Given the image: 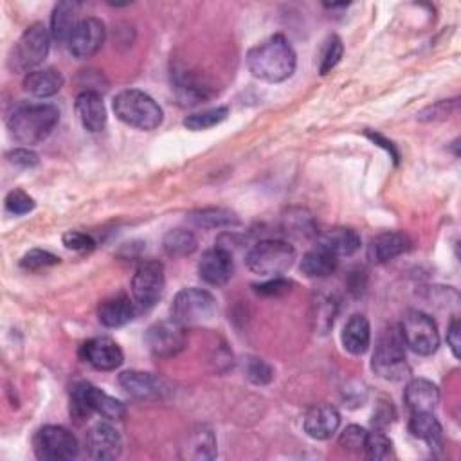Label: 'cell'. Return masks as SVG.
<instances>
[{
  "label": "cell",
  "instance_id": "cell-35",
  "mask_svg": "<svg viewBox=\"0 0 461 461\" xmlns=\"http://www.w3.org/2000/svg\"><path fill=\"white\" fill-rule=\"evenodd\" d=\"M243 373L256 386H267L274 380V368L260 357H245Z\"/></svg>",
  "mask_w": 461,
  "mask_h": 461
},
{
  "label": "cell",
  "instance_id": "cell-24",
  "mask_svg": "<svg viewBox=\"0 0 461 461\" xmlns=\"http://www.w3.org/2000/svg\"><path fill=\"white\" fill-rule=\"evenodd\" d=\"M337 312H339V301L334 294L316 292L312 297V304H311L312 330L316 334L327 335L334 327Z\"/></svg>",
  "mask_w": 461,
  "mask_h": 461
},
{
  "label": "cell",
  "instance_id": "cell-9",
  "mask_svg": "<svg viewBox=\"0 0 461 461\" xmlns=\"http://www.w3.org/2000/svg\"><path fill=\"white\" fill-rule=\"evenodd\" d=\"M35 454L42 461H67L78 456L80 445L76 436L62 426H45L33 440Z\"/></svg>",
  "mask_w": 461,
  "mask_h": 461
},
{
  "label": "cell",
  "instance_id": "cell-22",
  "mask_svg": "<svg viewBox=\"0 0 461 461\" xmlns=\"http://www.w3.org/2000/svg\"><path fill=\"white\" fill-rule=\"evenodd\" d=\"M403 402L411 413H433L440 403V389L427 379H413L405 386Z\"/></svg>",
  "mask_w": 461,
  "mask_h": 461
},
{
  "label": "cell",
  "instance_id": "cell-8",
  "mask_svg": "<svg viewBox=\"0 0 461 461\" xmlns=\"http://www.w3.org/2000/svg\"><path fill=\"white\" fill-rule=\"evenodd\" d=\"M217 314V297L206 288H182L172 304V319L181 327H198Z\"/></svg>",
  "mask_w": 461,
  "mask_h": 461
},
{
  "label": "cell",
  "instance_id": "cell-32",
  "mask_svg": "<svg viewBox=\"0 0 461 461\" xmlns=\"http://www.w3.org/2000/svg\"><path fill=\"white\" fill-rule=\"evenodd\" d=\"M165 252L172 258H182V256H189L196 250L198 242L196 236L188 229H173L168 231L163 240Z\"/></svg>",
  "mask_w": 461,
  "mask_h": 461
},
{
  "label": "cell",
  "instance_id": "cell-23",
  "mask_svg": "<svg viewBox=\"0 0 461 461\" xmlns=\"http://www.w3.org/2000/svg\"><path fill=\"white\" fill-rule=\"evenodd\" d=\"M341 341L344 350L350 351L351 355L366 353L372 344V327L368 318L363 314L351 316L342 328Z\"/></svg>",
  "mask_w": 461,
  "mask_h": 461
},
{
  "label": "cell",
  "instance_id": "cell-38",
  "mask_svg": "<svg viewBox=\"0 0 461 461\" xmlns=\"http://www.w3.org/2000/svg\"><path fill=\"white\" fill-rule=\"evenodd\" d=\"M391 440L386 436L382 431H373L368 433L366 436V445H365V454L368 459H386L391 454Z\"/></svg>",
  "mask_w": 461,
  "mask_h": 461
},
{
  "label": "cell",
  "instance_id": "cell-46",
  "mask_svg": "<svg viewBox=\"0 0 461 461\" xmlns=\"http://www.w3.org/2000/svg\"><path fill=\"white\" fill-rule=\"evenodd\" d=\"M447 344L452 351V355L456 358H459V346H461V339H459V321L454 318L449 325V330H447Z\"/></svg>",
  "mask_w": 461,
  "mask_h": 461
},
{
  "label": "cell",
  "instance_id": "cell-12",
  "mask_svg": "<svg viewBox=\"0 0 461 461\" xmlns=\"http://www.w3.org/2000/svg\"><path fill=\"white\" fill-rule=\"evenodd\" d=\"M146 346L159 358H168L177 355L186 346V328L179 323L172 321H159L151 325L146 332Z\"/></svg>",
  "mask_w": 461,
  "mask_h": 461
},
{
  "label": "cell",
  "instance_id": "cell-36",
  "mask_svg": "<svg viewBox=\"0 0 461 461\" xmlns=\"http://www.w3.org/2000/svg\"><path fill=\"white\" fill-rule=\"evenodd\" d=\"M60 264V258L57 254L43 250V249H33L24 254V258L20 260V267L26 271H43L49 267H55Z\"/></svg>",
  "mask_w": 461,
  "mask_h": 461
},
{
  "label": "cell",
  "instance_id": "cell-19",
  "mask_svg": "<svg viewBox=\"0 0 461 461\" xmlns=\"http://www.w3.org/2000/svg\"><path fill=\"white\" fill-rule=\"evenodd\" d=\"M303 427L312 440H328L339 431L341 415L334 405L319 403L304 415Z\"/></svg>",
  "mask_w": 461,
  "mask_h": 461
},
{
  "label": "cell",
  "instance_id": "cell-25",
  "mask_svg": "<svg viewBox=\"0 0 461 461\" xmlns=\"http://www.w3.org/2000/svg\"><path fill=\"white\" fill-rule=\"evenodd\" d=\"M64 74L53 67L36 69L24 78V90L35 97H50L62 90Z\"/></svg>",
  "mask_w": 461,
  "mask_h": 461
},
{
  "label": "cell",
  "instance_id": "cell-11",
  "mask_svg": "<svg viewBox=\"0 0 461 461\" xmlns=\"http://www.w3.org/2000/svg\"><path fill=\"white\" fill-rule=\"evenodd\" d=\"M165 290V265L158 260L139 264L132 278V296L141 309H151Z\"/></svg>",
  "mask_w": 461,
  "mask_h": 461
},
{
  "label": "cell",
  "instance_id": "cell-1",
  "mask_svg": "<svg viewBox=\"0 0 461 461\" xmlns=\"http://www.w3.org/2000/svg\"><path fill=\"white\" fill-rule=\"evenodd\" d=\"M296 50L283 35H274L247 53V67L254 78L281 83L296 73Z\"/></svg>",
  "mask_w": 461,
  "mask_h": 461
},
{
  "label": "cell",
  "instance_id": "cell-4",
  "mask_svg": "<svg viewBox=\"0 0 461 461\" xmlns=\"http://www.w3.org/2000/svg\"><path fill=\"white\" fill-rule=\"evenodd\" d=\"M372 368L386 380H400L409 373L405 363V341L400 325H389L380 332L372 358Z\"/></svg>",
  "mask_w": 461,
  "mask_h": 461
},
{
  "label": "cell",
  "instance_id": "cell-45",
  "mask_svg": "<svg viewBox=\"0 0 461 461\" xmlns=\"http://www.w3.org/2000/svg\"><path fill=\"white\" fill-rule=\"evenodd\" d=\"M457 109V99H450V101H440V104L426 109L419 119L420 121H440V119H445L449 118L450 111H456Z\"/></svg>",
  "mask_w": 461,
  "mask_h": 461
},
{
  "label": "cell",
  "instance_id": "cell-37",
  "mask_svg": "<svg viewBox=\"0 0 461 461\" xmlns=\"http://www.w3.org/2000/svg\"><path fill=\"white\" fill-rule=\"evenodd\" d=\"M344 53V45L342 40L337 35H332L323 49V55H321V65H319V73L325 76L328 74L342 58Z\"/></svg>",
  "mask_w": 461,
  "mask_h": 461
},
{
  "label": "cell",
  "instance_id": "cell-34",
  "mask_svg": "<svg viewBox=\"0 0 461 461\" xmlns=\"http://www.w3.org/2000/svg\"><path fill=\"white\" fill-rule=\"evenodd\" d=\"M229 116V109L227 107H217V109H208L202 112H195L191 116H188L184 119V127L188 130L193 132H202V130H210L220 123H224Z\"/></svg>",
  "mask_w": 461,
  "mask_h": 461
},
{
  "label": "cell",
  "instance_id": "cell-21",
  "mask_svg": "<svg viewBox=\"0 0 461 461\" xmlns=\"http://www.w3.org/2000/svg\"><path fill=\"white\" fill-rule=\"evenodd\" d=\"M76 114L88 132H101L107 127V109L104 97L96 90H83L76 97Z\"/></svg>",
  "mask_w": 461,
  "mask_h": 461
},
{
  "label": "cell",
  "instance_id": "cell-39",
  "mask_svg": "<svg viewBox=\"0 0 461 461\" xmlns=\"http://www.w3.org/2000/svg\"><path fill=\"white\" fill-rule=\"evenodd\" d=\"M35 206H36V204H35L33 196H29L22 189H13L6 196V211L15 215V217H22V215L31 213L35 210Z\"/></svg>",
  "mask_w": 461,
  "mask_h": 461
},
{
  "label": "cell",
  "instance_id": "cell-10",
  "mask_svg": "<svg viewBox=\"0 0 461 461\" xmlns=\"http://www.w3.org/2000/svg\"><path fill=\"white\" fill-rule=\"evenodd\" d=\"M405 346L419 355H433L440 346L438 327L431 316L420 311H407L400 325Z\"/></svg>",
  "mask_w": 461,
  "mask_h": 461
},
{
  "label": "cell",
  "instance_id": "cell-44",
  "mask_svg": "<svg viewBox=\"0 0 461 461\" xmlns=\"http://www.w3.org/2000/svg\"><path fill=\"white\" fill-rule=\"evenodd\" d=\"M64 245L69 250H76V252H90L96 247V240L81 231H67L64 234Z\"/></svg>",
  "mask_w": 461,
  "mask_h": 461
},
{
  "label": "cell",
  "instance_id": "cell-7",
  "mask_svg": "<svg viewBox=\"0 0 461 461\" xmlns=\"http://www.w3.org/2000/svg\"><path fill=\"white\" fill-rule=\"evenodd\" d=\"M50 38L53 36H50V31L43 24H31L13 45L8 58V67L13 73H33L47 58Z\"/></svg>",
  "mask_w": 461,
  "mask_h": 461
},
{
  "label": "cell",
  "instance_id": "cell-16",
  "mask_svg": "<svg viewBox=\"0 0 461 461\" xmlns=\"http://www.w3.org/2000/svg\"><path fill=\"white\" fill-rule=\"evenodd\" d=\"M87 449L94 459H116L121 456L123 440L111 424L99 422L87 433Z\"/></svg>",
  "mask_w": 461,
  "mask_h": 461
},
{
  "label": "cell",
  "instance_id": "cell-31",
  "mask_svg": "<svg viewBox=\"0 0 461 461\" xmlns=\"http://www.w3.org/2000/svg\"><path fill=\"white\" fill-rule=\"evenodd\" d=\"M409 433L419 440H424L429 447L442 445L443 429L433 413H413L411 420H409Z\"/></svg>",
  "mask_w": 461,
  "mask_h": 461
},
{
  "label": "cell",
  "instance_id": "cell-20",
  "mask_svg": "<svg viewBox=\"0 0 461 461\" xmlns=\"http://www.w3.org/2000/svg\"><path fill=\"white\" fill-rule=\"evenodd\" d=\"M119 386L139 400H159L166 393V384L153 373L128 370L119 375Z\"/></svg>",
  "mask_w": 461,
  "mask_h": 461
},
{
  "label": "cell",
  "instance_id": "cell-6",
  "mask_svg": "<svg viewBox=\"0 0 461 461\" xmlns=\"http://www.w3.org/2000/svg\"><path fill=\"white\" fill-rule=\"evenodd\" d=\"M296 260V249L285 240H262L247 252V267L262 278H276L287 273Z\"/></svg>",
  "mask_w": 461,
  "mask_h": 461
},
{
  "label": "cell",
  "instance_id": "cell-3",
  "mask_svg": "<svg viewBox=\"0 0 461 461\" xmlns=\"http://www.w3.org/2000/svg\"><path fill=\"white\" fill-rule=\"evenodd\" d=\"M112 109L119 121L144 132L159 128L165 119L158 101L139 88L121 90L112 101Z\"/></svg>",
  "mask_w": 461,
  "mask_h": 461
},
{
  "label": "cell",
  "instance_id": "cell-18",
  "mask_svg": "<svg viewBox=\"0 0 461 461\" xmlns=\"http://www.w3.org/2000/svg\"><path fill=\"white\" fill-rule=\"evenodd\" d=\"M135 314H137V303L123 292L104 299L97 306V319L107 328L125 327L135 318Z\"/></svg>",
  "mask_w": 461,
  "mask_h": 461
},
{
  "label": "cell",
  "instance_id": "cell-47",
  "mask_svg": "<svg viewBox=\"0 0 461 461\" xmlns=\"http://www.w3.org/2000/svg\"><path fill=\"white\" fill-rule=\"evenodd\" d=\"M375 144H380V146H384L389 153H391V158L395 159V163H398V151L395 150V146H393V142L391 141H388V139H384L380 134H373V132H368L366 134Z\"/></svg>",
  "mask_w": 461,
  "mask_h": 461
},
{
  "label": "cell",
  "instance_id": "cell-2",
  "mask_svg": "<svg viewBox=\"0 0 461 461\" xmlns=\"http://www.w3.org/2000/svg\"><path fill=\"white\" fill-rule=\"evenodd\" d=\"M60 121V112L53 105H26L17 109L8 119L10 135L26 146L45 141Z\"/></svg>",
  "mask_w": 461,
  "mask_h": 461
},
{
  "label": "cell",
  "instance_id": "cell-13",
  "mask_svg": "<svg viewBox=\"0 0 461 461\" xmlns=\"http://www.w3.org/2000/svg\"><path fill=\"white\" fill-rule=\"evenodd\" d=\"M107 40V27L96 17L81 19L78 27L74 29L73 36L69 38V50L71 55L78 60H85L94 57L97 50L104 47Z\"/></svg>",
  "mask_w": 461,
  "mask_h": 461
},
{
  "label": "cell",
  "instance_id": "cell-29",
  "mask_svg": "<svg viewBox=\"0 0 461 461\" xmlns=\"http://www.w3.org/2000/svg\"><path fill=\"white\" fill-rule=\"evenodd\" d=\"M188 222L202 229H224V227L240 226L238 215L226 208H204V210L191 211L188 215Z\"/></svg>",
  "mask_w": 461,
  "mask_h": 461
},
{
  "label": "cell",
  "instance_id": "cell-27",
  "mask_svg": "<svg viewBox=\"0 0 461 461\" xmlns=\"http://www.w3.org/2000/svg\"><path fill=\"white\" fill-rule=\"evenodd\" d=\"M78 13V3H58L53 10V15H50V36L57 42H69V38L80 24Z\"/></svg>",
  "mask_w": 461,
  "mask_h": 461
},
{
  "label": "cell",
  "instance_id": "cell-5",
  "mask_svg": "<svg viewBox=\"0 0 461 461\" xmlns=\"http://www.w3.org/2000/svg\"><path fill=\"white\" fill-rule=\"evenodd\" d=\"M92 413H97L107 420H121L127 415V407L118 398L101 391L99 388L80 382L71 395V415L76 422L88 420Z\"/></svg>",
  "mask_w": 461,
  "mask_h": 461
},
{
  "label": "cell",
  "instance_id": "cell-42",
  "mask_svg": "<svg viewBox=\"0 0 461 461\" xmlns=\"http://www.w3.org/2000/svg\"><path fill=\"white\" fill-rule=\"evenodd\" d=\"M297 215H294L290 211L288 217H285L287 224L285 227L290 231V233H296V234H303V236H309V234H314L316 233V227H314V222H312V217L306 215V211H296Z\"/></svg>",
  "mask_w": 461,
  "mask_h": 461
},
{
  "label": "cell",
  "instance_id": "cell-33",
  "mask_svg": "<svg viewBox=\"0 0 461 461\" xmlns=\"http://www.w3.org/2000/svg\"><path fill=\"white\" fill-rule=\"evenodd\" d=\"M175 92L182 105H196V104H200V101L208 99L211 96L210 87L195 81L189 76H177Z\"/></svg>",
  "mask_w": 461,
  "mask_h": 461
},
{
  "label": "cell",
  "instance_id": "cell-40",
  "mask_svg": "<svg viewBox=\"0 0 461 461\" xmlns=\"http://www.w3.org/2000/svg\"><path fill=\"white\" fill-rule=\"evenodd\" d=\"M366 436H368V431L363 429L361 426H348V427L341 433L339 445H341L344 450H350V452H361V450H365Z\"/></svg>",
  "mask_w": 461,
  "mask_h": 461
},
{
  "label": "cell",
  "instance_id": "cell-28",
  "mask_svg": "<svg viewBox=\"0 0 461 461\" xmlns=\"http://www.w3.org/2000/svg\"><path fill=\"white\" fill-rule=\"evenodd\" d=\"M337 264L339 260L335 254L318 245L316 249L309 250L303 256L299 269L306 278H327L332 273H335Z\"/></svg>",
  "mask_w": 461,
  "mask_h": 461
},
{
  "label": "cell",
  "instance_id": "cell-14",
  "mask_svg": "<svg viewBox=\"0 0 461 461\" xmlns=\"http://www.w3.org/2000/svg\"><path fill=\"white\" fill-rule=\"evenodd\" d=\"M81 358L99 372H114L123 365L125 355L116 341L109 337H94L83 342Z\"/></svg>",
  "mask_w": 461,
  "mask_h": 461
},
{
  "label": "cell",
  "instance_id": "cell-30",
  "mask_svg": "<svg viewBox=\"0 0 461 461\" xmlns=\"http://www.w3.org/2000/svg\"><path fill=\"white\" fill-rule=\"evenodd\" d=\"M182 450H184L182 456L189 459H196V461L213 459L217 456L215 434L206 427H198L188 436V443L186 447H182Z\"/></svg>",
  "mask_w": 461,
  "mask_h": 461
},
{
  "label": "cell",
  "instance_id": "cell-41",
  "mask_svg": "<svg viewBox=\"0 0 461 461\" xmlns=\"http://www.w3.org/2000/svg\"><path fill=\"white\" fill-rule=\"evenodd\" d=\"M294 283L290 280H285L281 276H276V278H269L267 281L264 283H258V285H252L254 292L258 296H264V297H280V296H285L292 290Z\"/></svg>",
  "mask_w": 461,
  "mask_h": 461
},
{
  "label": "cell",
  "instance_id": "cell-43",
  "mask_svg": "<svg viewBox=\"0 0 461 461\" xmlns=\"http://www.w3.org/2000/svg\"><path fill=\"white\" fill-rule=\"evenodd\" d=\"M8 161L17 166V168H22V170H29V168H35L38 163H40V158L38 153L29 150L27 146L24 148H15L12 151H8Z\"/></svg>",
  "mask_w": 461,
  "mask_h": 461
},
{
  "label": "cell",
  "instance_id": "cell-17",
  "mask_svg": "<svg viewBox=\"0 0 461 461\" xmlns=\"http://www.w3.org/2000/svg\"><path fill=\"white\" fill-rule=\"evenodd\" d=\"M409 249H411V238H409L405 233L384 231V233L377 234L375 238H372L366 254L372 264L382 265V264H388V262L398 258V256L405 254Z\"/></svg>",
  "mask_w": 461,
  "mask_h": 461
},
{
  "label": "cell",
  "instance_id": "cell-26",
  "mask_svg": "<svg viewBox=\"0 0 461 461\" xmlns=\"http://www.w3.org/2000/svg\"><path fill=\"white\" fill-rule=\"evenodd\" d=\"M319 247L339 256H351L361 249V236L350 227H334L319 234Z\"/></svg>",
  "mask_w": 461,
  "mask_h": 461
},
{
  "label": "cell",
  "instance_id": "cell-15",
  "mask_svg": "<svg viewBox=\"0 0 461 461\" xmlns=\"http://www.w3.org/2000/svg\"><path fill=\"white\" fill-rule=\"evenodd\" d=\"M233 273L234 264L231 250L217 245L215 249H210L202 254L198 262V276L202 278V281L213 287H222L231 280Z\"/></svg>",
  "mask_w": 461,
  "mask_h": 461
}]
</instances>
